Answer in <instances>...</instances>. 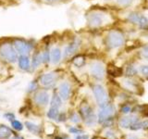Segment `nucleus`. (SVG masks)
<instances>
[{
    "mask_svg": "<svg viewBox=\"0 0 148 139\" xmlns=\"http://www.w3.org/2000/svg\"><path fill=\"white\" fill-rule=\"evenodd\" d=\"M0 56L9 63L17 62L18 58V54L14 47V45L9 43H5L0 45Z\"/></svg>",
    "mask_w": 148,
    "mask_h": 139,
    "instance_id": "nucleus-1",
    "label": "nucleus"
},
{
    "mask_svg": "<svg viewBox=\"0 0 148 139\" xmlns=\"http://www.w3.org/2000/svg\"><path fill=\"white\" fill-rule=\"evenodd\" d=\"M106 45H108V48H118L119 46H121L124 42L125 38L124 35L119 31H111L108 32V36H106Z\"/></svg>",
    "mask_w": 148,
    "mask_h": 139,
    "instance_id": "nucleus-2",
    "label": "nucleus"
},
{
    "mask_svg": "<svg viewBox=\"0 0 148 139\" xmlns=\"http://www.w3.org/2000/svg\"><path fill=\"white\" fill-rule=\"evenodd\" d=\"M92 93H94L95 98L99 107H104L108 103V96L106 94V91L101 85H95L92 87Z\"/></svg>",
    "mask_w": 148,
    "mask_h": 139,
    "instance_id": "nucleus-3",
    "label": "nucleus"
},
{
    "mask_svg": "<svg viewBox=\"0 0 148 139\" xmlns=\"http://www.w3.org/2000/svg\"><path fill=\"white\" fill-rule=\"evenodd\" d=\"M14 47L17 50L18 54L20 55H29L32 50V45L30 42L18 39L14 42Z\"/></svg>",
    "mask_w": 148,
    "mask_h": 139,
    "instance_id": "nucleus-4",
    "label": "nucleus"
},
{
    "mask_svg": "<svg viewBox=\"0 0 148 139\" xmlns=\"http://www.w3.org/2000/svg\"><path fill=\"white\" fill-rule=\"evenodd\" d=\"M90 72L92 76L97 79V80H102L105 76V67L104 65L100 62H94L90 66Z\"/></svg>",
    "mask_w": 148,
    "mask_h": 139,
    "instance_id": "nucleus-5",
    "label": "nucleus"
},
{
    "mask_svg": "<svg viewBox=\"0 0 148 139\" xmlns=\"http://www.w3.org/2000/svg\"><path fill=\"white\" fill-rule=\"evenodd\" d=\"M58 81V74L55 72L45 73L40 77V83L43 86L51 87Z\"/></svg>",
    "mask_w": 148,
    "mask_h": 139,
    "instance_id": "nucleus-6",
    "label": "nucleus"
},
{
    "mask_svg": "<svg viewBox=\"0 0 148 139\" xmlns=\"http://www.w3.org/2000/svg\"><path fill=\"white\" fill-rule=\"evenodd\" d=\"M114 108L111 105H106L104 107H101L100 111L98 113V119L100 122H105L106 120H108L112 117V115L114 114Z\"/></svg>",
    "mask_w": 148,
    "mask_h": 139,
    "instance_id": "nucleus-7",
    "label": "nucleus"
},
{
    "mask_svg": "<svg viewBox=\"0 0 148 139\" xmlns=\"http://www.w3.org/2000/svg\"><path fill=\"white\" fill-rule=\"evenodd\" d=\"M80 45H81L80 38H75L71 44L68 45L66 47H65L64 52H63L64 58H67L71 57L72 55H74L79 50V48H80Z\"/></svg>",
    "mask_w": 148,
    "mask_h": 139,
    "instance_id": "nucleus-8",
    "label": "nucleus"
},
{
    "mask_svg": "<svg viewBox=\"0 0 148 139\" xmlns=\"http://www.w3.org/2000/svg\"><path fill=\"white\" fill-rule=\"evenodd\" d=\"M88 24L91 27H99L104 22V15L99 12H92L88 16Z\"/></svg>",
    "mask_w": 148,
    "mask_h": 139,
    "instance_id": "nucleus-9",
    "label": "nucleus"
},
{
    "mask_svg": "<svg viewBox=\"0 0 148 139\" xmlns=\"http://www.w3.org/2000/svg\"><path fill=\"white\" fill-rule=\"evenodd\" d=\"M81 113L82 115V117L84 118L85 122L88 124H92L95 120V117L94 113H92V110L88 105H84L81 108Z\"/></svg>",
    "mask_w": 148,
    "mask_h": 139,
    "instance_id": "nucleus-10",
    "label": "nucleus"
},
{
    "mask_svg": "<svg viewBox=\"0 0 148 139\" xmlns=\"http://www.w3.org/2000/svg\"><path fill=\"white\" fill-rule=\"evenodd\" d=\"M50 97L46 91H39L34 96V102L39 106H46L49 103Z\"/></svg>",
    "mask_w": 148,
    "mask_h": 139,
    "instance_id": "nucleus-11",
    "label": "nucleus"
},
{
    "mask_svg": "<svg viewBox=\"0 0 148 139\" xmlns=\"http://www.w3.org/2000/svg\"><path fill=\"white\" fill-rule=\"evenodd\" d=\"M71 85H69V83H67V82H64L59 85L58 95H59L60 97H61L62 100L69 99V96H71Z\"/></svg>",
    "mask_w": 148,
    "mask_h": 139,
    "instance_id": "nucleus-12",
    "label": "nucleus"
},
{
    "mask_svg": "<svg viewBox=\"0 0 148 139\" xmlns=\"http://www.w3.org/2000/svg\"><path fill=\"white\" fill-rule=\"evenodd\" d=\"M18 68L22 71H29L31 69V59L28 57V55H20L18 58Z\"/></svg>",
    "mask_w": 148,
    "mask_h": 139,
    "instance_id": "nucleus-13",
    "label": "nucleus"
},
{
    "mask_svg": "<svg viewBox=\"0 0 148 139\" xmlns=\"http://www.w3.org/2000/svg\"><path fill=\"white\" fill-rule=\"evenodd\" d=\"M138 120L137 116L135 115H130L127 116V117H123L121 120H119V125L123 128H131V126L132 124L135 123Z\"/></svg>",
    "mask_w": 148,
    "mask_h": 139,
    "instance_id": "nucleus-14",
    "label": "nucleus"
},
{
    "mask_svg": "<svg viewBox=\"0 0 148 139\" xmlns=\"http://www.w3.org/2000/svg\"><path fill=\"white\" fill-rule=\"evenodd\" d=\"M61 57H62V52L60 48L58 47H54L51 49L50 51V61L53 64H58L60 60H61Z\"/></svg>",
    "mask_w": 148,
    "mask_h": 139,
    "instance_id": "nucleus-15",
    "label": "nucleus"
},
{
    "mask_svg": "<svg viewBox=\"0 0 148 139\" xmlns=\"http://www.w3.org/2000/svg\"><path fill=\"white\" fill-rule=\"evenodd\" d=\"M11 129L4 124H0V139H8L12 136Z\"/></svg>",
    "mask_w": 148,
    "mask_h": 139,
    "instance_id": "nucleus-16",
    "label": "nucleus"
},
{
    "mask_svg": "<svg viewBox=\"0 0 148 139\" xmlns=\"http://www.w3.org/2000/svg\"><path fill=\"white\" fill-rule=\"evenodd\" d=\"M41 63H43V60H42V54L37 52L35 54H34V56H32V67L34 69H36L38 68Z\"/></svg>",
    "mask_w": 148,
    "mask_h": 139,
    "instance_id": "nucleus-17",
    "label": "nucleus"
},
{
    "mask_svg": "<svg viewBox=\"0 0 148 139\" xmlns=\"http://www.w3.org/2000/svg\"><path fill=\"white\" fill-rule=\"evenodd\" d=\"M25 126L26 128L29 130V131L34 134H39L41 132V127L39 125H37L34 122H25Z\"/></svg>",
    "mask_w": 148,
    "mask_h": 139,
    "instance_id": "nucleus-18",
    "label": "nucleus"
},
{
    "mask_svg": "<svg viewBox=\"0 0 148 139\" xmlns=\"http://www.w3.org/2000/svg\"><path fill=\"white\" fill-rule=\"evenodd\" d=\"M61 104H62V99H61V97H60L59 95H58V94H54L53 96H52V99H51L50 107H52V108L59 109L60 107H61Z\"/></svg>",
    "mask_w": 148,
    "mask_h": 139,
    "instance_id": "nucleus-19",
    "label": "nucleus"
},
{
    "mask_svg": "<svg viewBox=\"0 0 148 139\" xmlns=\"http://www.w3.org/2000/svg\"><path fill=\"white\" fill-rule=\"evenodd\" d=\"M58 115H59V109L50 107V109L47 112V117L51 120H57Z\"/></svg>",
    "mask_w": 148,
    "mask_h": 139,
    "instance_id": "nucleus-20",
    "label": "nucleus"
},
{
    "mask_svg": "<svg viewBox=\"0 0 148 139\" xmlns=\"http://www.w3.org/2000/svg\"><path fill=\"white\" fill-rule=\"evenodd\" d=\"M140 17H141V14H139L137 12H132V13L129 14L128 20L131 22L134 23V24L138 25V22H139V20H140Z\"/></svg>",
    "mask_w": 148,
    "mask_h": 139,
    "instance_id": "nucleus-21",
    "label": "nucleus"
},
{
    "mask_svg": "<svg viewBox=\"0 0 148 139\" xmlns=\"http://www.w3.org/2000/svg\"><path fill=\"white\" fill-rule=\"evenodd\" d=\"M124 86L127 88L128 90H132V91H134V89H136L137 88V85L133 81L130 80V79H126V80H124Z\"/></svg>",
    "mask_w": 148,
    "mask_h": 139,
    "instance_id": "nucleus-22",
    "label": "nucleus"
},
{
    "mask_svg": "<svg viewBox=\"0 0 148 139\" xmlns=\"http://www.w3.org/2000/svg\"><path fill=\"white\" fill-rule=\"evenodd\" d=\"M84 63H85V59H84V57H82V56H78V57H76L73 59V64L78 68L83 66Z\"/></svg>",
    "mask_w": 148,
    "mask_h": 139,
    "instance_id": "nucleus-23",
    "label": "nucleus"
},
{
    "mask_svg": "<svg viewBox=\"0 0 148 139\" xmlns=\"http://www.w3.org/2000/svg\"><path fill=\"white\" fill-rule=\"evenodd\" d=\"M138 26L140 28H146L148 26V19L146 16L141 14L140 20H139V22H138Z\"/></svg>",
    "mask_w": 148,
    "mask_h": 139,
    "instance_id": "nucleus-24",
    "label": "nucleus"
},
{
    "mask_svg": "<svg viewBox=\"0 0 148 139\" xmlns=\"http://www.w3.org/2000/svg\"><path fill=\"white\" fill-rule=\"evenodd\" d=\"M137 72V70L136 68L133 66V65H129V66L127 67L126 69V74L128 76H133L135 75Z\"/></svg>",
    "mask_w": 148,
    "mask_h": 139,
    "instance_id": "nucleus-25",
    "label": "nucleus"
},
{
    "mask_svg": "<svg viewBox=\"0 0 148 139\" xmlns=\"http://www.w3.org/2000/svg\"><path fill=\"white\" fill-rule=\"evenodd\" d=\"M42 60H43V63H48L51 60L49 50H45L44 52L42 53Z\"/></svg>",
    "mask_w": 148,
    "mask_h": 139,
    "instance_id": "nucleus-26",
    "label": "nucleus"
},
{
    "mask_svg": "<svg viewBox=\"0 0 148 139\" xmlns=\"http://www.w3.org/2000/svg\"><path fill=\"white\" fill-rule=\"evenodd\" d=\"M11 126L15 130H17V131H21V130H22V128H23L22 123L17 120H14L13 122H11Z\"/></svg>",
    "mask_w": 148,
    "mask_h": 139,
    "instance_id": "nucleus-27",
    "label": "nucleus"
},
{
    "mask_svg": "<svg viewBox=\"0 0 148 139\" xmlns=\"http://www.w3.org/2000/svg\"><path fill=\"white\" fill-rule=\"evenodd\" d=\"M37 87H38V83H37L35 81H32L30 83V85H28L27 91L28 92H34L37 89Z\"/></svg>",
    "mask_w": 148,
    "mask_h": 139,
    "instance_id": "nucleus-28",
    "label": "nucleus"
},
{
    "mask_svg": "<svg viewBox=\"0 0 148 139\" xmlns=\"http://www.w3.org/2000/svg\"><path fill=\"white\" fill-rule=\"evenodd\" d=\"M133 0H117V3L121 7H128L132 3Z\"/></svg>",
    "mask_w": 148,
    "mask_h": 139,
    "instance_id": "nucleus-29",
    "label": "nucleus"
},
{
    "mask_svg": "<svg viewBox=\"0 0 148 139\" xmlns=\"http://www.w3.org/2000/svg\"><path fill=\"white\" fill-rule=\"evenodd\" d=\"M140 72L143 76L148 78V65H142L140 67Z\"/></svg>",
    "mask_w": 148,
    "mask_h": 139,
    "instance_id": "nucleus-30",
    "label": "nucleus"
},
{
    "mask_svg": "<svg viewBox=\"0 0 148 139\" xmlns=\"http://www.w3.org/2000/svg\"><path fill=\"white\" fill-rule=\"evenodd\" d=\"M141 54H142V57L145 59H148V45H145L143 47L142 51H141Z\"/></svg>",
    "mask_w": 148,
    "mask_h": 139,
    "instance_id": "nucleus-31",
    "label": "nucleus"
},
{
    "mask_svg": "<svg viewBox=\"0 0 148 139\" xmlns=\"http://www.w3.org/2000/svg\"><path fill=\"white\" fill-rule=\"evenodd\" d=\"M108 72L111 74V75H113V76H119L120 75V73H121V72H120V70L117 69V68H113V70H111L109 69L108 70Z\"/></svg>",
    "mask_w": 148,
    "mask_h": 139,
    "instance_id": "nucleus-32",
    "label": "nucleus"
},
{
    "mask_svg": "<svg viewBox=\"0 0 148 139\" xmlns=\"http://www.w3.org/2000/svg\"><path fill=\"white\" fill-rule=\"evenodd\" d=\"M5 118L8 119V120H10V122H13L14 119H15V115L11 112H8V113L5 114Z\"/></svg>",
    "mask_w": 148,
    "mask_h": 139,
    "instance_id": "nucleus-33",
    "label": "nucleus"
},
{
    "mask_svg": "<svg viewBox=\"0 0 148 139\" xmlns=\"http://www.w3.org/2000/svg\"><path fill=\"white\" fill-rule=\"evenodd\" d=\"M71 120H72L73 122H78L79 120H80V118H79L78 114H76V113H73V114H72V116L71 117Z\"/></svg>",
    "mask_w": 148,
    "mask_h": 139,
    "instance_id": "nucleus-34",
    "label": "nucleus"
},
{
    "mask_svg": "<svg viewBox=\"0 0 148 139\" xmlns=\"http://www.w3.org/2000/svg\"><path fill=\"white\" fill-rule=\"evenodd\" d=\"M121 110H122V112H124V113H128L129 111L131 110V108L128 107V106H124L123 108L121 109Z\"/></svg>",
    "mask_w": 148,
    "mask_h": 139,
    "instance_id": "nucleus-35",
    "label": "nucleus"
},
{
    "mask_svg": "<svg viewBox=\"0 0 148 139\" xmlns=\"http://www.w3.org/2000/svg\"><path fill=\"white\" fill-rule=\"evenodd\" d=\"M69 131H71L72 133H81L80 130L77 129V128H74V127H72V128L69 129Z\"/></svg>",
    "mask_w": 148,
    "mask_h": 139,
    "instance_id": "nucleus-36",
    "label": "nucleus"
},
{
    "mask_svg": "<svg viewBox=\"0 0 148 139\" xmlns=\"http://www.w3.org/2000/svg\"><path fill=\"white\" fill-rule=\"evenodd\" d=\"M75 139H88V136H83V134H79Z\"/></svg>",
    "mask_w": 148,
    "mask_h": 139,
    "instance_id": "nucleus-37",
    "label": "nucleus"
},
{
    "mask_svg": "<svg viewBox=\"0 0 148 139\" xmlns=\"http://www.w3.org/2000/svg\"><path fill=\"white\" fill-rule=\"evenodd\" d=\"M9 139H23V138L21 137V136H13L11 138H9Z\"/></svg>",
    "mask_w": 148,
    "mask_h": 139,
    "instance_id": "nucleus-38",
    "label": "nucleus"
},
{
    "mask_svg": "<svg viewBox=\"0 0 148 139\" xmlns=\"http://www.w3.org/2000/svg\"><path fill=\"white\" fill-rule=\"evenodd\" d=\"M128 139H138L137 137H135V136H129L128 137Z\"/></svg>",
    "mask_w": 148,
    "mask_h": 139,
    "instance_id": "nucleus-39",
    "label": "nucleus"
},
{
    "mask_svg": "<svg viewBox=\"0 0 148 139\" xmlns=\"http://www.w3.org/2000/svg\"><path fill=\"white\" fill-rule=\"evenodd\" d=\"M46 1H48V2H54V1H57V0H46Z\"/></svg>",
    "mask_w": 148,
    "mask_h": 139,
    "instance_id": "nucleus-40",
    "label": "nucleus"
},
{
    "mask_svg": "<svg viewBox=\"0 0 148 139\" xmlns=\"http://www.w3.org/2000/svg\"><path fill=\"white\" fill-rule=\"evenodd\" d=\"M56 139H62V138H61V137H57Z\"/></svg>",
    "mask_w": 148,
    "mask_h": 139,
    "instance_id": "nucleus-41",
    "label": "nucleus"
}]
</instances>
